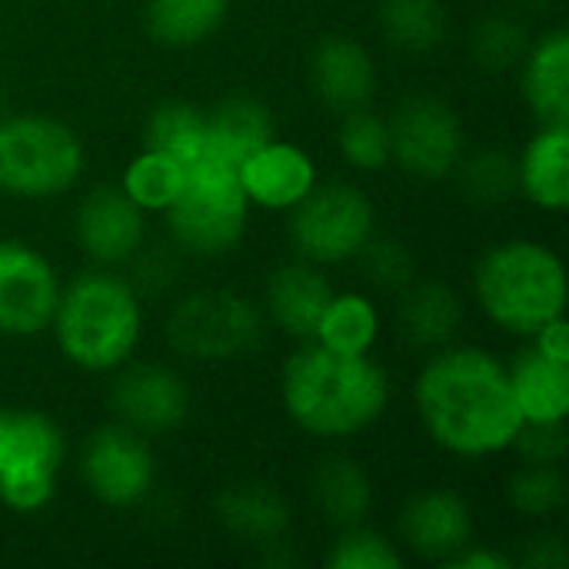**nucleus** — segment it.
<instances>
[{"label": "nucleus", "mask_w": 569, "mask_h": 569, "mask_svg": "<svg viewBox=\"0 0 569 569\" xmlns=\"http://www.w3.org/2000/svg\"><path fill=\"white\" fill-rule=\"evenodd\" d=\"M423 430L447 453L480 460L513 447L523 417L507 367L480 347H440L413 387Z\"/></svg>", "instance_id": "1"}, {"label": "nucleus", "mask_w": 569, "mask_h": 569, "mask_svg": "<svg viewBox=\"0 0 569 569\" xmlns=\"http://www.w3.org/2000/svg\"><path fill=\"white\" fill-rule=\"evenodd\" d=\"M280 397L303 433L343 440L383 417L390 377L367 353H337L320 343H303L283 363Z\"/></svg>", "instance_id": "2"}, {"label": "nucleus", "mask_w": 569, "mask_h": 569, "mask_svg": "<svg viewBox=\"0 0 569 569\" xmlns=\"http://www.w3.org/2000/svg\"><path fill=\"white\" fill-rule=\"evenodd\" d=\"M53 337L63 357L90 373L117 370L140 343L143 310L127 277L90 270L73 277L53 310Z\"/></svg>", "instance_id": "3"}, {"label": "nucleus", "mask_w": 569, "mask_h": 569, "mask_svg": "<svg viewBox=\"0 0 569 569\" xmlns=\"http://www.w3.org/2000/svg\"><path fill=\"white\" fill-rule=\"evenodd\" d=\"M480 310L517 337H533L567 313L563 260L537 240H503L490 247L473 273Z\"/></svg>", "instance_id": "4"}, {"label": "nucleus", "mask_w": 569, "mask_h": 569, "mask_svg": "<svg viewBox=\"0 0 569 569\" xmlns=\"http://www.w3.org/2000/svg\"><path fill=\"white\" fill-rule=\"evenodd\" d=\"M250 200L233 167L200 157L187 163L183 187L163 210L177 247L197 257H220L243 240Z\"/></svg>", "instance_id": "5"}, {"label": "nucleus", "mask_w": 569, "mask_h": 569, "mask_svg": "<svg viewBox=\"0 0 569 569\" xmlns=\"http://www.w3.org/2000/svg\"><path fill=\"white\" fill-rule=\"evenodd\" d=\"M83 143L77 133L40 113L0 117V190L10 197H57L77 183Z\"/></svg>", "instance_id": "6"}, {"label": "nucleus", "mask_w": 569, "mask_h": 569, "mask_svg": "<svg viewBox=\"0 0 569 569\" xmlns=\"http://www.w3.org/2000/svg\"><path fill=\"white\" fill-rule=\"evenodd\" d=\"M260 340L257 307L233 290H203L173 307L167 317V343L173 353L200 363L247 357Z\"/></svg>", "instance_id": "7"}, {"label": "nucleus", "mask_w": 569, "mask_h": 569, "mask_svg": "<svg viewBox=\"0 0 569 569\" xmlns=\"http://www.w3.org/2000/svg\"><path fill=\"white\" fill-rule=\"evenodd\" d=\"M290 243L310 263H343L373 237V203L350 183L313 187L290 210Z\"/></svg>", "instance_id": "8"}, {"label": "nucleus", "mask_w": 569, "mask_h": 569, "mask_svg": "<svg viewBox=\"0 0 569 569\" xmlns=\"http://www.w3.org/2000/svg\"><path fill=\"white\" fill-rule=\"evenodd\" d=\"M387 123L390 160L410 177L443 180L463 157V123L457 110L433 93L407 97Z\"/></svg>", "instance_id": "9"}, {"label": "nucleus", "mask_w": 569, "mask_h": 569, "mask_svg": "<svg viewBox=\"0 0 569 569\" xmlns=\"http://www.w3.org/2000/svg\"><path fill=\"white\" fill-rule=\"evenodd\" d=\"M80 473L100 503L127 510L143 503L153 487V450L143 433L123 423H107L87 440Z\"/></svg>", "instance_id": "10"}, {"label": "nucleus", "mask_w": 569, "mask_h": 569, "mask_svg": "<svg viewBox=\"0 0 569 569\" xmlns=\"http://www.w3.org/2000/svg\"><path fill=\"white\" fill-rule=\"evenodd\" d=\"M60 280L50 260L23 240H0V333L33 337L50 327Z\"/></svg>", "instance_id": "11"}, {"label": "nucleus", "mask_w": 569, "mask_h": 569, "mask_svg": "<svg viewBox=\"0 0 569 569\" xmlns=\"http://www.w3.org/2000/svg\"><path fill=\"white\" fill-rule=\"evenodd\" d=\"M110 407L117 423L150 437L177 430L190 410V393L183 380L160 363H137L113 380Z\"/></svg>", "instance_id": "12"}, {"label": "nucleus", "mask_w": 569, "mask_h": 569, "mask_svg": "<svg viewBox=\"0 0 569 569\" xmlns=\"http://www.w3.org/2000/svg\"><path fill=\"white\" fill-rule=\"evenodd\" d=\"M147 240L143 210L123 193V187H97L77 207V243L80 250L103 263H127Z\"/></svg>", "instance_id": "13"}, {"label": "nucleus", "mask_w": 569, "mask_h": 569, "mask_svg": "<svg viewBox=\"0 0 569 569\" xmlns=\"http://www.w3.org/2000/svg\"><path fill=\"white\" fill-rule=\"evenodd\" d=\"M400 537L417 557L447 563L463 547H470L473 513L453 490H423L407 500L400 513Z\"/></svg>", "instance_id": "14"}, {"label": "nucleus", "mask_w": 569, "mask_h": 569, "mask_svg": "<svg viewBox=\"0 0 569 569\" xmlns=\"http://www.w3.org/2000/svg\"><path fill=\"white\" fill-rule=\"evenodd\" d=\"M237 177L247 200L263 210H293L317 187V167L310 153L277 137L253 150L237 167Z\"/></svg>", "instance_id": "15"}, {"label": "nucleus", "mask_w": 569, "mask_h": 569, "mask_svg": "<svg viewBox=\"0 0 569 569\" xmlns=\"http://www.w3.org/2000/svg\"><path fill=\"white\" fill-rule=\"evenodd\" d=\"M310 77L317 97L330 110H357L367 107L377 90V67L363 43L350 37H327L317 43L310 60Z\"/></svg>", "instance_id": "16"}, {"label": "nucleus", "mask_w": 569, "mask_h": 569, "mask_svg": "<svg viewBox=\"0 0 569 569\" xmlns=\"http://www.w3.org/2000/svg\"><path fill=\"white\" fill-rule=\"evenodd\" d=\"M330 297H333L330 280L310 260L287 263V267L273 270L267 280V293H263L270 320L287 337H297V340H313V330H317Z\"/></svg>", "instance_id": "17"}, {"label": "nucleus", "mask_w": 569, "mask_h": 569, "mask_svg": "<svg viewBox=\"0 0 569 569\" xmlns=\"http://www.w3.org/2000/svg\"><path fill=\"white\" fill-rule=\"evenodd\" d=\"M520 90L540 123H569V33L537 37L520 60Z\"/></svg>", "instance_id": "18"}, {"label": "nucleus", "mask_w": 569, "mask_h": 569, "mask_svg": "<svg viewBox=\"0 0 569 569\" xmlns=\"http://www.w3.org/2000/svg\"><path fill=\"white\" fill-rule=\"evenodd\" d=\"M520 193L540 210L569 207V123H540L517 160Z\"/></svg>", "instance_id": "19"}, {"label": "nucleus", "mask_w": 569, "mask_h": 569, "mask_svg": "<svg viewBox=\"0 0 569 569\" xmlns=\"http://www.w3.org/2000/svg\"><path fill=\"white\" fill-rule=\"evenodd\" d=\"M397 327L407 343L420 350H440L453 343L457 330L463 327V300L440 280H413L407 290H400Z\"/></svg>", "instance_id": "20"}, {"label": "nucleus", "mask_w": 569, "mask_h": 569, "mask_svg": "<svg viewBox=\"0 0 569 569\" xmlns=\"http://www.w3.org/2000/svg\"><path fill=\"white\" fill-rule=\"evenodd\" d=\"M507 380L523 423H557L569 417V363L527 347L510 360Z\"/></svg>", "instance_id": "21"}, {"label": "nucleus", "mask_w": 569, "mask_h": 569, "mask_svg": "<svg viewBox=\"0 0 569 569\" xmlns=\"http://www.w3.org/2000/svg\"><path fill=\"white\" fill-rule=\"evenodd\" d=\"M217 520L237 540L277 547L290 530V507L273 487L247 480V483H233L220 490Z\"/></svg>", "instance_id": "22"}, {"label": "nucleus", "mask_w": 569, "mask_h": 569, "mask_svg": "<svg viewBox=\"0 0 569 569\" xmlns=\"http://www.w3.org/2000/svg\"><path fill=\"white\" fill-rule=\"evenodd\" d=\"M273 140V117L253 97H227L207 113V147L203 157L227 167H240L253 150Z\"/></svg>", "instance_id": "23"}, {"label": "nucleus", "mask_w": 569, "mask_h": 569, "mask_svg": "<svg viewBox=\"0 0 569 569\" xmlns=\"http://www.w3.org/2000/svg\"><path fill=\"white\" fill-rule=\"evenodd\" d=\"M310 493L327 523L347 530L363 523L373 503V487L367 470L350 457H327L310 477Z\"/></svg>", "instance_id": "24"}, {"label": "nucleus", "mask_w": 569, "mask_h": 569, "mask_svg": "<svg viewBox=\"0 0 569 569\" xmlns=\"http://www.w3.org/2000/svg\"><path fill=\"white\" fill-rule=\"evenodd\" d=\"M377 337L380 313L363 293H333L313 330V343L337 353H370Z\"/></svg>", "instance_id": "25"}, {"label": "nucleus", "mask_w": 569, "mask_h": 569, "mask_svg": "<svg viewBox=\"0 0 569 569\" xmlns=\"http://www.w3.org/2000/svg\"><path fill=\"white\" fill-rule=\"evenodd\" d=\"M227 3L230 0H150L147 30L167 47H193L223 23Z\"/></svg>", "instance_id": "26"}, {"label": "nucleus", "mask_w": 569, "mask_h": 569, "mask_svg": "<svg viewBox=\"0 0 569 569\" xmlns=\"http://www.w3.org/2000/svg\"><path fill=\"white\" fill-rule=\"evenodd\" d=\"M143 147L170 153L180 163H193L207 147V113L183 100L160 103L143 127Z\"/></svg>", "instance_id": "27"}, {"label": "nucleus", "mask_w": 569, "mask_h": 569, "mask_svg": "<svg viewBox=\"0 0 569 569\" xmlns=\"http://www.w3.org/2000/svg\"><path fill=\"white\" fill-rule=\"evenodd\" d=\"M453 173H457L460 193L477 207H503L520 193L517 157H510L507 150H497V147L460 157Z\"/></svg>", "instance_id": "28"}, {"label": "nucleus", "mask_w": 569, "mask_h": 569, "mask_svg": "<svg viewBox=\"0 0 569 569\" xmlns=\"http://www.w3.org/2000/svg\"><path fill=\"white\" fill-rule=\"evenodd\" d=\"M380 27L393 47L427 53L447 37V10L440 0H380Z\"/></svg>", "instance_id": "29"}, {"label": "nucleus", "mask_w": 569, "mask_h": 569, "mask_svg": "<svg viewBox=\"0 0 569 569\" xmlns=\"http://www.w3.org/2000/svg\"><path fill=\"white\" fill-rule=\"evenodd\" d=\"M183 173H187V163L173 160L170 153H160V150H150L143 147V153H137L127 170H123V193L143 210V213H163L173 197L180 193L183 187Z\"/></svg>", "instance_id": "30"}, {"label": "nucleus", "mask_w": 569, "mask_h": 569, "mask_svg": "<svg viewBox=\"0 0 569 569\" xmlns=\"http://www.w3.org/2000/svg\"><path fill=\"white\" fill-rule=\"evenodd\" d=\"M337 143L353 170L377 173L390 163V123L370 107H357L343 113Z\"/></svg>", "instance_id": "31"}, {"label": "nucleus", "mask_w": 569, "mask_h": 569, "mask_svg": "<svg viewBox=\"0 0 569 569\" xmlns=\"http://www.w3.org/2000/svg\"><path fill=\"white\" fill-rule=\"evenodd\" d=\"M527 47H530L527 27H523V20H517L510 13H487L470 33L473 60L490 73H503L510 67H520Z\"/></svg>", "instance_id": "32"}, {"label": "nucleus", "mask_w": 569, "mask_h": 569, "mask_svg": "<svg viewBox=\"0 0 569 569\" xmlns=\"http://www.w3.org/2000/svg\"><path fill=\"white\" fill-rule=\"evenodd\" d=\"M567 500V483L557 467L547 463H523L510 480H507V503L533 520H543L557 513Z\"/></svg>", "instance_id": "33"}, {"label": "nucleus", "mask_w": 569, "mask_h": 569, "mask_svg": "<svg viewBox=\"0 0 569 569\" xmlns=\"http://www.w3.org/2000/svg\"><path fill=\"white\" fill-rule=\"evenodd\" d=\"M57 470L37 460L13 457L0 467V503L13 513H37L50 503Z\"/></svg>", "instance_id": "34"}, {"label": "nucleus", "mask_w": 569, "mask_h": 569, "mask_svg": "<svg viewBox=\"0 0 569 569\" xmlns=\"http://www.w3.org/2000/svg\"><path fill=\"white\" fill-rule=\"evenodd\" d=\"M353 260H360L367 283L387 293H400L417 280V260L410 247L397 237H370Z\"/></svg>", "instance_id": "35"}, {"label": "nucleus", "mask_w": 569, "mask_h": 569, "mask_svg": "<svg viewBox=\"0 0 569 569\" xmlns=\"http://www.w3.org/2000/svg\"><path fill=\"white\" fill-rule=\"evenodd\" d=\"M63 433L60 427L37 413V410H17L10 413V457H23V460H37V463H47L53 470H60L63 463Z\"/></svg>", "instance_id": "36"}, {"label": "nucleus", "mask_w": 569, "mask_h": 569, "mask_svg": "<svg viewBox=\"0 0 569 569\" xmlns=\"http://www.w3.org/2000/svg\"><path fill=\"white\" fill-rule=\"evenodd\" d=\"M330 569H400L403 557L393 550V543L367 527H347L337 547L327 553Z\"/></svg>", "instance_id": "37"}, {"label": "nucleus", "mask_w": 569, "mask_h": 569, "mask_svg": "<svg viewBox=\"0 0 569 569\" xmlns=\"http://www.w3.org/2000/svg\"><path fill=\"white\" fill-rule=\"evenodd\" d=\"M523 463H547V467H560L569 453V433L567 420L557 423H523L513 437V447Z\"/></svg>", "instance_id": "38"}, {"label": "nucleus", "mask_w": 569, "mask_h": 569, "mask_svg": "<svg viewBox=\"0 0 569 569\" xmlns=\"http://www.w3.org/2000/svg\"><path fill=\"white\" fill-rule=\"evenodd\" d=\"M127 263H133V277L127 280L133 287L137 297H160L163 290L173 287L177 280V257L167 247H150V250H137Z\"/></svg>", "instance_id": "39"}, {"label": "nucleus", "mask_w": 569, "mask_h": 569, "mask_svg": "<svg viewBox=\"0 0 569 569\" xmlns=\"http://www.w3.org/2000/svg\"><path fill=\"white\" fill-rule=\"evenodd\" d=\"M533 347L540 353H547L550 360H560V363H569V330H567V313L543 323L537 333H533Z\"/></svg>", "instance_id": "40"}, {"label": "nucleus", "mask_w": 569, "mask_h": 569, "mask_svg": "<svg viewBox=\"0 0 569 569\" xmlns=\"http://www.w3.org/2000/svg\"><path fill=\"white\" fill-rule=\"evenodd\" d=\"M523 563L530 569H563L567 567V547L560 537H537L527 547Z\"/></svg>", "instance_id": "41"}, {"label": "nucleus", "mask_w": 569, "mask_h": 569, "mask_svg": "<svg viewBox=\"0 0 569 569\" xmlns=\"http://www.w3.org/2000/svg\"><path fill=\"white\" fill-rule=\"evenodd\" d=\"M443 567L450 569H513V560L497 553V550H480V547H463L457 557H450Z\"/></svg>", "instance_id": "42"}, {"label": "nucleus", "mask_w": 569, "mask_h": 569, "mask_svg": "<svg viewBox=\"0 0 569 569\" xmlns=\"http://www.w3.org/2000/svg\"><path fill=\"white\" fill-rule=\"evenodd\" d=\"M10 457V410H0V467Z\"/></svg>", "instance_id": "43"}, {"label": "nucleus", "mask_w": 569, "mask_h": 569, "mask_svg": "<svg viewBox=\"0 0 569 569\" xmlns=\"http://www.w3.org/2000/svg\"><path fill=\"white\" fill-rule=\"evenodd\" d=\"M0 107H3V93H0Z\"/></svg>", "instance_id": "44"}]
</instances>
